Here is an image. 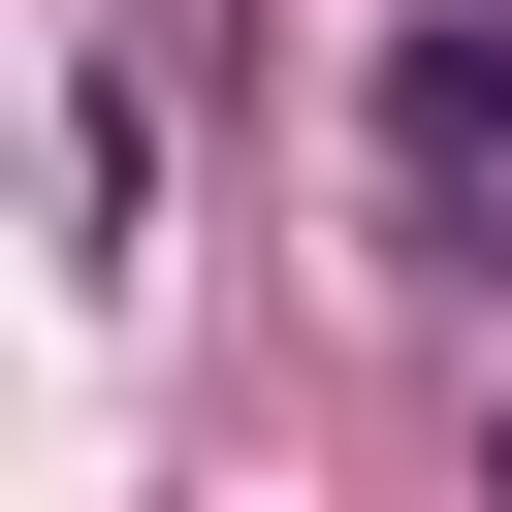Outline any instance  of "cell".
<instances>
[{
	"mask_svg": "<svg viewBox=\"0 0 512 512\" xmlns=\"http://www.w3.org/2000/svg\"><path fill=\"white\" fill-rule=\"evenodd\" d=\"M352 224L416 288H512V0H384L352 64Z\"/></svg>",
	"mask_w": 512,
	"mask_h": 512,
	"instance_id": "1",
	"label": "cell"
},
{
	"mask_svg": "<svg viewBox=\"0 0 512 512\" xmlns=\"http://www.w3.org/2000/svg\"><path fill=\"white\" fill-rule=\"evenodd\" d=\"M480 480H512V416H480Z\"/></svg>",
	"mask_w": 512,
	"mask_h": 512,
	"instance_id": "2",
	"label": "cell"
}]
</instances>
